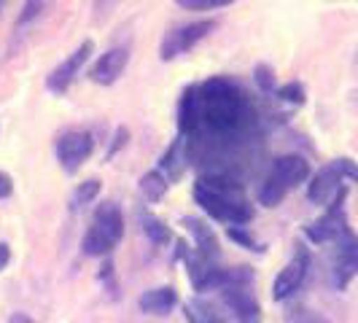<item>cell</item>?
<instances>
[{
    "label": "cell",
    "instance_id": "obj_1",
    "mask_svg": "<svg viewBox=\"0 0 358 323\" xmlns=\"http://www.w3.org/2000/svg\"><path fill=\"white\" fill-rule=\"evenodd\" d=\"M251 122V100L240 84L221 78V76L199 84V127L208 135L234 138V135H243Z\"/></svg>",
    "mask_w": 358,
    "mask_h": 323
},
{
    "label": "cell",
    "instance_id": "obj_2",
    "mask_svg": "<svg viewBox=\"0 0 358 323\" xmlns=\"http://www.w3.org/2000/svg\"><path fill=\"white\" fill-rule=\"evenodd\" d=\"M194 199L208 215L229 227H243L253 218L251 202L245 199L237 180L227 173H208L194 183Z\"/></svg>",
    "mask_w": 358,
    "mask_h": 323
},
{
    "label": "cell",
    "instance_id": "obj_3",
    "mask_svg": "<svg viewBox=\"0 0 358 323\" xmlns=\"http://www.w3.org/2000/svg\"><path fill=\"white\" fill-rule=\"evenodd\" d=\"M310 175V162L299 154H286V157H278L272 170H269L267 180L262 183L259 189V202L264 208H275L280 205L291 189H296L299 183H305Z\"/></svg>",
    "mask_w": 358,
    "mask_h": 323
},
{
    "label": "cell",
    "instance_id": "obj_4",
    "mask_svg": "<svg viewBox=\"0 0 358 323\" xmlns=\"http://www.w3.org/2000/svg\"><path fill=\"white\" fill-rule=\"evenodd\" d=\"M124 237V218H122V210L113 205V202H106L97 208V213L92 218V227L84 234V243H81V251L87 256H108L119 245V240Z\"/></svg>",
    "mask_w": 358,
    "mask_h": 323
},
{
    "label": "cell",
    "instance_id": "obj_5",
    "mask_svg": "<svg viewBox=\"0 0 358 323\" xmlns=\"http://www.w3.org/2000/svg\"><path fill=\"white\" fill-rule=\"evenodd\" d=\"M358 183V164L353 159H334L315 173V178L307 186V199L313 205H331L334 197L345 189V180Z\"/></svg>",
    "mask_w": 358,
    "mask_h": 323
},
{
    "label": "cell",
    "instance_id": "obj_6",
    "mask_svg": "<svg viewBox=\"0 0 358 323\" xmlns=\"http://www.w3.org/2000/svg\"><path fill=\"white\" fill-rule=\"evenodd\" d=\"M213 27H215V22L202 19V22H189V24H178V27L167 30V36L162 38L159 57L167 62V59H176L180 54L192 52L208 33H213Z\"/></svg>",
    "mask_w": 358,
    "mask_h": 323
},
{
    "label": "cell",
    "instance_id": "obj_7",
    "mask_svg": "<svg viewBox=\"0 0 358 323\" xmlns=\"http://www.w3.org/2000/svg\"><path fill=\"white\" fill-rule=\"evenodd\" d=\"M54 151H57V162L65 173H76L84 162L92 157L94 151V138L87 129H68L57 138L54 143Z\"/></svg>",
    "mask_w": 358,
    "mask_h": 323
},
{
    "label": "cell",
    "instance_id": "obj_8",
    "mask_svg": "<svg viewBox=\"0 0 358 323\" xmlns=\"http://www.w3.org/2000/svg\"><path fill=\"white\" fill-rule=\"evenodd\" d=\"M345 197H348V189H342L340 194L334 197V202L326 208V213H323L318 221H313V224H307L305 227V234L313 240V243H318V245H321V243H334V240L348 229Z\"/></svg>",
    "mask_w": 358,
    "mask_h": 323
},
{
    "label": "cell",
    "instance_id": "obj_9",
    "mask_svg": "<svg viewBox=\"0 0 358 323\" xmlns=\"http://www.w3.org/2000/svg\"><path fill=\"white\" fill-rule=\"evenodd\" d=\"M334 286L345 288L358 275V234L348 227L334 240V261H331Z\"/></svg>",
    "mask_w": 358,
    "mask_h": 323
},
{
    "label": "cell",
    "instance_id": "obj_10",
    "mask_svg": "<svg viewBox=\"0 0 358 323\" xmlns=\"http://www.w3.org/2000/svg\"><path fill=\"white\" fill-rule=\"evenodd\" d=\"M307 269H310V253H307L305 245H299L296 253H294V259L278 272V278H275V283H272V296H275L278 302L294 296V294L299 291V286L305 283Z\"/></svg>",
    "mask_w": 358,
    "mask_h": 323
},
{
    "label": "cell",
    "instance_id": "obj_11",
    "mask_svg": "<svg viewBox=\"0 0 358 323\" xmlns=\"http://www.w3.org/2000/svg\"><path fill=\"white\" fill-rule=\"evenodd\" d=\"M92 52H94V43H92V41H84L68 59H62V62L49 73L46 87H49L52 92H57V94H62V92L68 89L73 81L78 78V73L84 71V65H87V59H90Z\"/></svg>",
    "mask_w": 358,
    "mask_h": 323
},
{
    "label": "cell",
    "instance_id": "obj_12",
    "mask_svg": "<svg viewBox=\"0 0 358 323\" xmlns=\"http://www.w3.org/2000/svg\"><path fill=\"white\" fill-rule=\"evenodd\" d=\"M127 62H129V49H127V46H113V49H108V52L92 65V73H90L92 81L110 87V84L119 81V76L124 73Z\"/></svg>",
    "mask_w": 358,
    "mask_h": 323
},
{
    "label": "cell",
    "instance_id": "obj_13",
    "mask_svg": "<svg viewBox=\"0 0 358 323\" xmlns=\"http://www.w3.org/2000/svg\"><path fill=\"white\" fill-rule=\"evenodd\" d=\"M189 162H192V154L186 151V141H183V135H178V138H176V143L164 151V157H162V162H159V173L170 180V183H176V180L186 173Z\"/></svg>",
    "mask_w": 358,
    "mask_h": 323
},
{
    "label": "cell",
    "instance_id": "obj_14",
    "mask_svg": "<svg viewBox=\"0 0 358 323\" xmlns=\"http://www.w3.org/2000/svg\"><path fill=\"white\" fill-rule=\"evenodd\" d=\"M199 127V87H186L178 103V132L186 138Z\"/></svg>",
    "mask_w": 358,
    "mask_h": 323
},
{
    "label": "cell",
    "instance_id": "obj_15",
    "mask_svg": "<svg viewBox=\"0 0 358 323\" xmlns=\"http://www.w3.org/2000/svg\"><path fill=\"white\" fill-rule=\"evenodd\" d=\"M176 305H178V294H176L173 286H159L151 288V291H143L141 299H138V307L143 313H151V315H167Z\"/></svg>",
    "mask_w": 358,
    "mask_h": 323
},
{
    "label": "cell",
    "instance_id": "obj_16",
    "mask_svg": "<svg viewBox=\"0 0 358 323\" xmlns=\"http://www.w3.org/2000/svg\"><path fill=\"white\" fill-rule=\"evenodd\" d=\"M183 224H186V229L194 237L197 253H205V256H210V259H218L221 251H218V240H215L213 229H210L205 221H199V218H183Z\"/></svg>",
    "mask_w": 358,
    "mask_h": 323
},
{
    "label": "cell",
    "instance_id": "obj_17",
    "mask_svg": "<svg viewBox=\"0 0 358 323\" xmlns=\"http://www.w3.org/2000/svg\"><path fill=\"white\" fill-rule=\"evenodd\" d=\"M141 227H143L145 237H148L151 243H157V245H167V243H170V237H173L170 227L151 213H141Z\"/></svg>",
    "mask_w": 358,
    "mask_h": 323
},
{
    "label": "cell",
    "instance_id": "obj_18",
    "mask_svg": "<svg viewBox=\"0 0 358 323\" xmlns=\"http://www.w3.org/2000/svg\"><path fill=\"white\" fill-rule=\"evenodd\" d=\"M167 189H170V180L164 178L159 170H151V173H145L143 178H141V192H143V197L148 199V202L162 199Z\"/></svg>",
    "mask_w": 358,
    "mask_h": 323
},
{
    "label": "cell",
    "instance_id": "obj_19",
    "mask_svg": "<svg viewBox=\"0 0 358 323\" xmlns=\"http://www.w3.org/2000/svg\"><path fill=\"white\" fill-rule=\"evenodd\" d=\"M46 3H49V0H27L24 8H22V14H19V19H17V30L19 27H27L30 22H36V19L46 11Z\"/></svg>",
    "mask_w": 358,
    "mask_h": 323
},
{
    "label": "cell",
    "instance_id": "obj_20",
    "mask_svg": "<svg viewBox=\"0 0 358 323\" xmlns=\"http://www.w3.org/2000/svg\"><path fill=\"white\" fill-rule=\"evenodd\" d=\"M275 94H278L280 100H286V103H294V106H302V103H305V87H302L299 81H288L280 89H275Z\"/></svg>",
    "mask_w": 358,
    "mask_h": 323
},
{
    "label": "cell",
    "instance_id": "obj_21",
    "mask_svg": "<svg viewBox=\"0 0 358 323\" xmlns=\"http://www.w3.org/2000/svg\"><path fill=\"white\" fill-rule=\"evenodd\" d=\"M97 194H100V180H97V178L84 180V183L76 189V197H73V202H76V205H90Z\"/></svg>",
    "mask_w": 358,
    "mask_h": 323
},
{
    "label": "cell",
    "instance_id": "obj_22",
    "mask_svg": "<svg viewBox=\"0 0 358 323\" xmlns=\"http://www.w3.org/2000/svg\"><path fill=\"white\" fill-rule=\"evenodd\" d=\"M180 8H189V11H213V8H224V6H232L234 0H176Z\"/></svg>",
    "mask_w": 358,
    "mask_h": 323
},
{
    "label": "cell",
    "instance_id": "obj_23",
    "mask_svg": "<svg viewBox=\"0 0 358 323\" xmlns=\"http://www.w3.org/2000/svg\"><path fill=\"white\" fill-rule=\"evenodd\" d=\"M227 234L232 237L234 243H240L243 248H248V251H259V245H256V240H253L248 229L245 227H227Z\"/></svg>",
    "mask_w": 358,
    "mask_h": 323
},
{
    "label": "cell",
    "instance_id": "obj_24",
    "mask_svg": "<svg viewBox=\"0 0 358 323\" xmlns=\"http://www.w3.org/2000/svg\"><path fill=\"white\" fill-rule=\"evenodd\" d=\"M253 76H256V84L262 87V92H275V76H272L269 65H256Z\"/></svg>",
    "mask_w": 358,
    "mask_h": 323
},
{
    "label": "cell",
    "instance_id": "obj_25",
    "mask_svg": "<svg viewBox=\"0 0 358 323\" xmlns=\"http://www.w3.org/2000/svg\"><path fill=\"white\" fill-rule=\"evenodd\" d=\"M291 323H329V321L323 318L321 313H315V310L299 307V310H294V313H291Z\"/></svg>",
    "mask_w": 358,
    "mask_h": 323
},
{
    "label": "cell",
    "instance_id": "obj_26",
    "mask_svg": "<svg viewBox=\"0 0 358 323\" xmlns=\"http://www.w3.org/2000/svg\"><path fill=\"white\" fill-rule=\"evenodd\" d=\"M127 141H129V129H127V127H119V129H116V135H113V143H110V148H108V159H110V157H113V154H116Z\"/></svg>",
    "mask_w": 358,
    "mask_h": 323
},
{
    "label": "cell",
    "instance_id": "obj_27",
    "mask_svg": "<svg viewBox=\"0 0 358 323\" xmlns=\"http://www.w3.org/2000/svg\"><path fill=\"white\" fill-rule=\"evenodd\" d=\"M11 192H14V180H11L8 173H3V170H0V199L11 197Z\"/></svg>",
    "mask_w": 358,
    "mask_h": 323
},
{
    "label": "cell",
    "instance_id": "obj_28",
    "mask_svg": "<svg viewBox=\"0 0 358 323\" xmlns=\"http://www.w3.org/2000/svg\"><path fill=\"white\" fill-rule=\"evenodd\" d=\"M113 6H116V0H94V8H97L100 17H103V14H110Z\"/></svg>",
    "mask_w": 358,
    "mask_h": 323
},
{
    "label": "cell",
    "instance_id": "obj_29",
    "mask_svg": "<svg viewBox=\"0 0 358 323\" xmlns=\"http://www.w3.org/2000/svg\"><path fill=\"white\" fill-rule=\"evenodd\" d=\"M8 261H11V248L6 243H0V272L8 267Z\"/></svg>",
    "mask_w": 358,
    "mask_h": 323
},
{
    "label": "cell",
    "instance_id": "obj_30",
    "mask_svg": "<svg viewBox=\"0 0 358 323\" xmlns=\"http://www.w3.org/2000/svg\"><path fill=\"white\" fill-rule=\"evenodd\" d=\"M8 323H36L27 313H14L11 318H8Z\"/></svg>",
    "mask_w": 358,
    "mask_h": 323
},
{
    "label": "cell",
    "instance_id": "obj_31",
    "mask_svg": "<svg viewBox=\"0 0 358 323\" xmlns=\"http://www.w3.org/2000/svg\"><path fill=\"white\" fill-rule=\"evenodd\" d=\"M0 6H3V0H0Z\"/></svg>",
    "mask_w": 358,
    "mask_h": 323
}]
</instances>
